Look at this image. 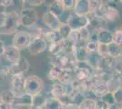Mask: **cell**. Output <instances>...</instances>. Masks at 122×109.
<instances>
[{
	"label": "cell",
	"mask_w": 122,
	"mask_h": 109,
	"mask_svg": "<svg viewBox=\"0 0 122 109\" xmlns=\"http://www.w3.org/2000/svg\"><path fill=\"white\" fill-rule=\"evenodd\" d=\"M21 26L19 20V12L11 11L7 12V16L2 28L0 29V34L2 35H13L18 32Z\"/></svg>",
	"instance_id": "6da1fadb"
},
{
	"label": "cell",
	"mask_w": 122,
	"mask_h": 109,
	"mask_svg": "<svg viewBox=\"0 0 122 109\" xmlns=\"http://www.w3.org/2000/svg\"><path fill=\"white\" fill-rule=\"evenodd\" d=\"M45 82L41 77L36 75H31L25 77V92L31 96H35L44 93Z\"/></svg>",
	"instance_id": "7a4b0ae2"
},
{
	"label": "cell",
	"mask_w": 122,
	"mask_h": 109,
	"mask_svg": "<svg viewBox=\"0 0 122 109\" xmlns=\"http://www.w3.org/2000/svg\"><path fill=\"white\" fill-rule=\"evenodd\" d=\"M19 20L21 26L25 27L27 29H32L37 25L38 16L34 8L31 7H23L19 11Z\"/></svg>",
	"instance_id": "3957f363"
},
{
	"label": "cell",
	"mask_w": 122,
	"mask_h": 109,
	"mask_svg": "<svg viewBox=\"0 0 122 109\" xmlns=\"http://www.w3.org/2000/svg\"><path fill=\"white\" fill-rule=\"evenodd\" d=\"M47 47H48V43L46 42L44 36L41 35H35L32 37V40L27 47V50L32 57H36L45 52L47 49Z\"/></svg>",
	"instance_id": "277c9868"
},
{
	"label": "cell",
	"mask_w": 122,
	"mask_h": 109,
	"mask_svg": "<svg viewBox=\"0 0 122 109\" xmlns=\"http://www.w3.org/2000/svg\"><path fill=\"white\" fill-rule=\"evenodd\" d=\"M96 71L87 64L86 62H76V67L74 69L75 79L84 83L87 79L95 75Z\"/></svg>",
	"instance_id": "5b68a950"
},
{
	"label": "cell",
	"mask_w": 122,
	"mask_h": 109,
	"mask_svg": "<svg viewBox=\"0 0 122 109\" xmlns=\"http://www.w3.org/2000/svg\"><path fill=\"white\" fill-rule=\"evenodd\" d=\"M32 34L28 31H19L16 32L12 39V46L15 48L23 50L25 48H27L31 40H32Z\"/></svg>",
	"instance_id": "8992f818"
},
{
	"label": "cell",
	"mask_w": 122,
	"mask_h": 109,
	"mask_svg": "<svg viewBox=\"0 0 122 109\" xmlns=\"http://www.w3.org/2000/svg\"><path fill=\"white\" fill-rule=\"evenodd\" d=\"M41 22L46 28L52 31H57L59 26H61V21L59 17L51 13L49 10H46L43 13L41 16Z\"/></svg>",
	"instance_id": "52a82bcc"
},
{
	"label": "cell",
	"mask_w": 122,
	"mask_h": 109,
	"mask_svg": "<svg viewBox=\"0 0 122 109\" xmlns=\"http://www.w3.org/2000/svg\"><path fill=\"white\" fill-rule=\"evenodd\" d=\"M67 24L71 27L72 30H79L83 27H88L89 20L87 16H80L72 11L68 17Z\"/></svg>",
	"instance_id": "ba28073f"
},
{
	"label": "cell",
	"mask_w": 122,
	"mask_h": 109,
	"mask_svg": "<svg viewBox=\"0 0 122 109\" xmlns=\"http://www.w3.org/2000/svg\"><path fill=\"white\" fill-rule=\"evenodd\" d=\"M25 75H15L10 76V90L15 96L25 94Z\"/></svg>",
	"instance_id": "9c48e42d"
},
{
	"label": "cell",
	"mask_w": 122,
	"mask_h": 109,
	"mask_svg": "<svg viewBox=\"0 0 122 109\" xmlns=\"http://www.w3.org/2000/svg\"><path fill=\"white\" fill-rule=\"evenodd\" d=\"M4 58L9 65H15L17 64L21 60L22 56H21V51L19 49L15 48L12 45L6 47L5 52L4 54Z\"/></svg>",
	"instance_id": "30bf717a"
},
{
	"label": "cell",
	"mask_w": 122,
	"mask_h": 109,
	"mask_svg": "<svg viewBox=\"0 0 122 109\" xmlns=\"http://www.w3.org/2000/svg\"><path fill=\"white\" fill-rule=\"evenodd\" d=\"M29 67H30V65L28 60H26V58L22 57L21 60L17 64L10 65L9 76H15V75H25V73L28 71Z\"/></svg>",
	"instance_id": "8fae6325"
},
{
	"label": "cell",
	"mask_w": 122,
	"mask_h": 109,
	"mask_svg": "<svg viewBox=\"0 0 122 109\" xmlns=\"http://www.w3.org/2000/svg\"><path fill=\"white\" fill-rule=\"evenodd\" d=\"M88 55L89 54L86 49V43H79L75 46L73 56L76 62H86Z\"/></svg>",
	"instance_id": "7c38bea8"
},
{
	"label": "cell",
	"mask_w": 122,
	"mask_h": 109,
	"mask_svg": "<svg viewBox=\"0 0 122 109\" xmlns=\"http://www.w3.org/2000/svg\"><path fill=\"white\" fill-rule=\"evenodd\" d=\"M113 42V31L102 27L98 30V36H97V43L104 44V45H109Z\"/></svg>",
	"instance_id": "4fadbf2b"
},
{
	"label": "cell",
	"mask_w": 122,
	"mask_h": 109,
	"mask_svg": "<svg viewBox=\"0 0 122 109\" xmlns=\"http://www.w3.org/2000/svg\"><path fill=\"white\" fill-rule=\"evenodd\" d=\"M93 95L96 96L97 99L102 98L108 91V87H107V85L106 83H103L101 81H97V83L95 84L90 89Z\"/></svg>",
	"instance_id": "5bb4252c"
},
{
	"label": "cell",
	"mask_w": 122,
	"mask_h": 109,
	"mask_svg": "<svg viewBox=\"0 0 122 109\" xmlns=\"http://www.w3.org/2000/svg\"><path fill=\"white\" fill-rule=\"evenodd\" d=\"M47 10H49L51 13H53L54 15H56V16H58L59 18H60L61 16L64 15V13L66 12L61 0H54V1L50 2V3L48 4V6H47Z\"/></svg>",
	"instance_id": "9a60e30c"
},
{
	"label": "cell",
	"mask_w": 122,
	"mask_h": 109,
	"mask_svg": "<svg viewBox=\"0 0 122 109\" xmlns=\"http://www.w3.org/2000/svg\"><path fill=\"white\" fill-rule=\"evenodd\" d=\"M68 99H69V103L79 105L86 99L85 91L81 89H74L73 92L69 95Z\"/></svg>",
	"instance_id": "2e32d148"
},
{
	"label": "cell",
	"mask_w": 122,
	"mask_h": 109,
	"mask_svg": "<svg viewBox=\"0 0 122 109\" xmlns=\"http://www.w3.org/2000/svg\"><path fill=\"white\" fill-rule=\"evenodd\" d=\"M74 12L80 16H87L89 14L88 0H76Z\"/></svg>",
	"instance_id": "e0dca14e"
},
{
	"label": "cell",
	"mask_w": 122,
	"mask_h": 109,
	"mask_svg": "<svg viewBox=\"0 0 122 109\" xmlns=\"http://www.w3.org/2000/svg\"><path fill=\"white\" fill-rule=\"evenodd\" d=\"M115 59L110 57H101L98 69L97 71H112L114 67V64H115Z\"/></svg>",
	"instance_id": "ac0fdd59"
},
{
	"label": "cell",
	"mask_w": 122,
	"mask_h": 109,
	"mask_svg": "<svg viewBox=\"0 0 122 109\" xmlns=\"http://www.w3.org/2000/svg\"><path fill=\"white\" fill-rule=\"evenodd\" d=\"M107 54L108 57L114 58L115 60L122 57V46H119L116 43L112 42L111 44L107 45Z\"/></svg>",
	"instance_id": "d6986e66"
},
{
	"label": "cell",
	"mask_w": 122,
	"mask_h": 109,
	"mask_svg": "<svg viewBox=\"0 0 122 109\" xmlns=\"http://www.w3.org/2000/svg\"><path fill=\"white\" fill-rule=\"evenodd\" d=\"M44 109H65V104L59 99L48 96L44 105Z\"/></svg>",
	"instance_id": "ffe728a7"
},
{
	"label": "cell",
	"mask_w": 122,
	"mask_h": 109,
	"mask_svg": "<svg viewBox=\"0 0 122 109\" xmlns=\"http://www.w3.org/2000/svg\"><path fill=\"white\" fill-rule=\"evenodd\" d=\"M44 37L48 44H59L64 41L58 31H52L48 30L46 34L44 35Z\"/></svg>",
	"instance_id": "44dd1931"
},
{
	"label": "cell",
	"mask_w": 122,
	"mask_h": 109,
	"mask_svg": "<svg viewBox=\"0 0 122 109\" xmlns=\"http://www.w3.org/2000/svg\"><path fill=\"white\" fill-rule=\"evenodd\" d=\"M15 99V95L13 94V92L11 91L10 89H5L0 92V101L4 102L6 104H14Z\"/></svg>",
	"instance_id": "7402d4cb"
},
{
	"label": "cell",
	"mask_w": 122,
	"mask_h": 109,
	"mask_svg": "<svg viewBox=\"0 0 122 109\" xmlns=\"http://www.w3.org/2000/svg\"><path fill=\"white\" fill-rule=\"evenodd\" d=\"M75 79L74 70H62L60 77L57 82L61 84H71Z\"/></svg>",
	"instance_id": "603a6c76"
},
{
	"label": "cell",
	"mask_w": 122,
	"mask_h": 109,
	"mask_svg": "<svg viewBox=\"0 0 122 109\" xmlns=\"http://www.w3.org/2000/svg\"><path fill=\"white\" fill-rule=\"evenodd\" d=\"M61 73H62V69L61 68H59L58 66H56L54 65H51L50 68L48 69V72H47V78L50 81H53L54 83L57 82L59 77H60Z\"/></svg>",
	"instance_id": "cb8c5ba5"
},
{
	"label": "cell",
	"mask_w": 122,
	"mask_h": 109,
	"mask_svg": "<svg viewBox=\"0 0 122 109\" xmlns=\"http://www.w3.org/2000/svg\"><path fill=\"white\" fill-rule=\"evenodd\" d=\"M101 57L97 54V53H91L88 55L86 63L91 66L95 71H97L98 69V66H99V62H100Z\"/></svg>",
	"instance_id": "d4e9b609"
},
{
	"label": "cell",
	"mask_w": 122,
	"mask_h": 109,
	"mask_svg": "<svg viewBox=\"0 0 122 109\" xmlns=\"http://www.w3.org/2000/svg\"><path fill=\"white\" fill-rule=\"evenodd\" d=\"M32 102H33V96H31L29 95H27V94H24V95H19V96H15L13 106L20 105V104H29V105H32Z\"/></svg>",
	"instance_id": "484cf974"
},
{
	"label": "cell",
	"mask_w": 122,
	"mask_h": 109,
	"mask_svg": "<svg viewBox=\"0 0 122 109\" xmlns=\"http://www.w3.org/2000/svg\"><path fill=\"white\" fill-rule=\"evenodd\" d=\"M46 98H47V96H46L44 93L33 96V102H32L33 107L34 108H44Z\"/></svg>",
	"instance_id": "4316f807"
},
{
	"label": "cell",
	"mask_w": 122,
	"mask_h": 109,
	"mask_svg": "<svg viewBox=\"0 0 122 109\" xmlns=\"http://www.w3.org/2000/svg\"><path fill=\"white\" fill-rule=\"evenodd\" d=\"M57 31L59 32L60 36H62V38H63L64 40H66V39H68L72 29H71V27L68 26L67 23H61V26H59V28H58Z\"/></svg>",
	"instance_id": "83f0119b"
},
{
	"label": "cell",
	"mask_w": 122,
	"mask_h": 109,
	"mask_svg": "<svg viewBox=\"0 0 122 109\" xmlns=\"http://www.w3.org/2000/svg\"><path fill=\"white\" fill-rule=\"evenodd\" d=\"M80 109H96V100L86 98L79 104Z\"/></svg>",
	"instance_id": "f1b7e54d"
},
{
	"label": "cell",
	"mask_w": 122,
	"mask_h": 109,
	"mask_svg": "<svg viewBox=\"0 0 122 109\" xmlns=\"http://www.w3.org/2000/svg\"><path fill=\"white\" fill-rule=\"evenodd\" d=\"M102 1L98 0H88V6H89V14H96L99 9Z\"/></svg>",
	"instance_id": "f546056e"
},
{
	"label": "cell",
	"mask_w": 122,
	"mask_h": 109,
	"mask_svg": "<svg viewBox=\"0 0 122 109\" xmlns=\"http://www.w3.org/2000/svg\"><path fill=\"white\" fill-rule=\"evenodd\" d=\"M68 40H70L75 45H77L79 43H84V42H81V38H80V35H79L78 30H72L70 35H69V37H68Z\"/></svg>",
	"instance_id": "4dcf8cb0"
},
{
	"label": "cell",
	"mask_w": 122,
	"mask_h": 109,
	"mask_svg": "<svg viewBox=\"0 0 122 109\" xmlns=\"http://www.w3.org/2000/svg\"><path fill=\"white\" fill-rule=\"evenodd\" d=\"M78 31H79V35H80L81 42L86 43L87 41H89L90 30L88 29V27H83V28H81V29H79Z\"/></svg>",
	"instance_id": "1f68e13d"
},
{
	"label": "cell",
	"mask_w": 122,
	"mask_h": 109,
	"mask_svg": "<svg viewBox=\"0 0 122 109\" xmlns=\"http://www.w3.org/2000/svg\"><path fill=\"white\" fill-rule=\"evenodd\" d=\"M63 6L66 11H74L75 6H76V0H61Z\"/></svg>",
	"instance_id": "d6a6232c"
},
{
	"label": "cell",
	"mask_w": 122,
	"mask_h": 109,
	"mask_svg": "<svg viewBox=\"0 0 122 109\" xmlns=\"http://www.w3.org/2000/svg\"><path fill=\"white\" fill-rule=\"evenodd\" d=\"M113 42L122 46V28H118L113 31Z\"/></svg>",
	"instance_id": "836d02e7"
},
{
	"label": "cell",
	"mask_w": 122,
	"mask_h": 109,
	"mask_svg": "<svg viewBox=\"0 0 122 109\" xmlns=\"http://www.w3.org/2000/svg\"><path fill=\"white\" fill-rule=\"evenodd\" d=\"M97 46H98V43H97V42L87 41L86 43V51L88 52V54H91V53H97Z\"/></svg>",
	"instance_id": "e575fe53"
},
{
	"label": "cell",
	"mask_w": 122,
	"mask_h": 109,
	"mask_svg": "<svg viewBox=\"0 0 122 109\" xmlns=\"http://www.w3.org/2000/svg\"><path fill=\"white\" fill-rule=\"evenodd\" d=\"M100 99H102L105 103H107L109 106L114 105V104H117L116 102H115V99H114V96H113V93H112V92H107V93Z\"/></svg>",
	"instance_id": "d590c367"
},
{
	"label": "cell",
	"mask_w": 122,
	"mask_h": 109,
	"mask_svg": "<svg viewBox=\"0 0 122 109\" xmlns=\"http://www.w3.org/2000/svg\"><path fill=\"white\" fill-rule=\"evenodd\" d=\"M113 96L117 104H122V87H118L113 92Z\"/></svg>",
	"instance_id": "8d00e7d4"
},
{
	"label": "cell",
	"mask_w": 122,
	"mask_h": 109,
	"mask_svg": "<svg viewBox=\"0 0 122 109\" xmlns=\"http://www.w3.org/2000/svg\"><path fill=\"white\" fill-rule=\"evenodd\" d=\"M97 54L101 57H107V45H104V44H99L97 46Z\"/></svg>",
	"instance_id": "74e56055"
},
{
	"label": "cell",
	"mask_w": 122,
	"mask_h": 109,
	"mask_svg": "<svg viewBox=\"0 0 122 109\" xmlns=\"http://www.w3.org/2000/svg\"><path fill=\"white\" fill-rule=\"evenodd\" d=\"M25 2L27 3V5H29L28 7H31V8H33L34 6L37 7V6L43 5L44 3H46L45 1H42V0H36V1H34V0H27V1H25Z\"/></svg>",
	"instance_id": "f35d334b"
},
{
	"label": "cell",
	"mask_w": 122,
	"mask_h": 109,
	"mask_svg": "<svg viewBox=\"0 0 122 109\" xmlns=\"http://www.w3.org/2000/svg\"><path fill=\"white\" fill-rule=\"evenodd\" d=\"M109 105L105 103L102 99H97L96 100V109H108Z\"/></svg>",
	"instance_id": "ab89813d"
},
{
	"label": "cell",
	"mask_w": 122,
	"mask_h": 109,
	"mask_svg": "<svg viewBox=\"0 0 122 109\" xmlns=\"http://www.w3.org/2000/svg\"><path fill=\"white\" fill-rule=\"evenodd\" d=\"M98 30L99 29H92L90 31V36H89V41L97 42V36H98Z\"/></svg>",
	"instance_id": "60d3db41"
},
{
	"label": "cell",
	"mask_w": 122,
	"mask_h": 109,
	"mask_svg": "<svg viewBox=\"0 0 122 109\" xmlns=\"http://www.w3.org/2000/svg\"><path fill=\"white\" fill-rule=\"evenodd\" d=\"M5 49H6V47H5V43L4 40H2L0 38V57H4V54L5 52Z\"/></svg>",
	"instance_id": "b9f144b4"
},
{
	"label": "cell",
	"mask_w": 122,
	"mask_h": 109,
	"mask_svg": "<svg viewBox=\"0 0 122 109\" xmlns=\"http://www.w3.org/2000/svg\"><path fill=\"white\" fill-rule=\"evenodd\" d=\"M1 3L5 8H8L15 5V1H13V0H1Z\"/></svg>",
	"instance_id": "7bdbcfd3"
},
{
	"label": "cell",
	"mask_w": 122,
	"mask_h": 109,
	"mask_svg": "<svg viewBox=\"0 0 122 109\" xmlns=\"http://www.w3.org/2000/svg\"><path fill=\"white\" fill-rule=\"evenodd\" d=\"M6 16H7V12H3V13H0V29L2 28V26L4 25L5 21V18H6Z\"/></svg>",
	"instance_id": "ee69618b"
},
{
	"label": "cell",
	"mask_w": 122,
	"mask_h": 109,
	"mask_svg": "<svg viewBox=\"0 0 122 109\" xmlns=\"http://www.w3.org/2000/svg\"><path fill=\"white\" fill-rule=\"evenodd\" d=\"M13 108V105L10 104H6L4 102H1L0 101V109H12Z\"/></svg>",
	"instance_id": "f6af8a7d"
},
{
	"label": "cell",
	"mask_w": 122,
	"mask_h": 109,
	"mask_svg": "<svg viewBox=\"0 0 122 109\" xmlns=\"http://www.w3.org/2000/svg\"><path fill=\"white\" fill-rule=\"evenodd\" d=\"M65 109H80L79 105L75 104H72V103H69L65 105Z\"/></svg>",
	"instance_id": "bcb514c9"
},
{
	"label": "cell",
	"mask_w": 122,
	"mask_h": 109,
	"mask_svg": "<svg viewBox=\"0 0 122 109\" xmlns=\"http://www.w3.org/2000/svg\"><path fill=\"white\" fill-rule=\"evenodd\" d=\"M3 12H6V8H5L4 5H2L1 0H0V13H3Z\"/></svg>",
	"instance_id": "7dc6e473"
},
{
	"label": "cell",
	"mask_w": 122,
	"mask_h": 109,
	"mask_svg": "<svg viewBox=\"0 0 122 109\" xmlns=\"http://www.w3.org/2000/svg\"><path fill=\"white\" fill-rule=\"evenodd\" d=\"M108 109H118L117 107V104H114V105H111V106H109Z\"/></svg>",
	"instance_id": "c3c4849f"
},
{
	"label": "cell",
	"mask_w": 122,
	"mask_h": 109,
	"mask_svg": "<svg viewBox=\"0 0 122 109\" xmlns=\"http://www.w3.org/2000/svg\"><path fill=\"white\" fill-rule=\"evenodd\" d=\"M117 107L118 109H122V104H117Z\"/></svg>",
	"instance_id": "681fc988"
},
{
	"label": "cell",
	"mask_w": 122,
	"mask_h": 109,
	"mask_svg": "<svg viewBox=\"0 0 122 109\" xmlns=\"http://www.w3.org/2000/svg\"><path fill=\"white\" fill-rule=\"evenodd\" d=\"M12 109H17V108H16V107H15V106H13V108H12Z\"/></svg>",
	"instance_id": "f907efd6"
},
{
	"label": "cell",
	"mask_w": 122,
	"mask_h": 109,
	"mask_svg": "<svg viewBox=\"0 0 122 109\" xmlns=\"http://www.w3.org/2000/svg\"><path fill=\"white\" fill-rule=\"evenodd\" d=\"M1 58H2V57H0V65H1Z\"/></svg>",
	"instance_id": "816d5d0a"
},
{
	"label": "cell",
	"mask_w": 122,
	"mask_h": 109,
	"mask_svg": "<svg viewBox=\"0 0 122 109\" xmlns=\"http://www.w3.org/2000/svg\"><path fill=\"white\" fill-rule=\"evenodd\" d=\"M34 109H44V108H34Z\"/></svg>",
	"instance_id": "f5cc1de1"
},
{
	"label": "cell",
	"mask_w": 122,
	"mask_h": 109,
	"mask_svg": "<svg viewBox=\"0 0 122 109\" xmlns=\"http://www.w3.org/2000/svg\"><path fill=\"white\" fill-rule=\"evenodd\" d=\"M121 87H122V85H121Z\"/></svg>",
	"instance_id": "db71d44e"
}]
</instances>
